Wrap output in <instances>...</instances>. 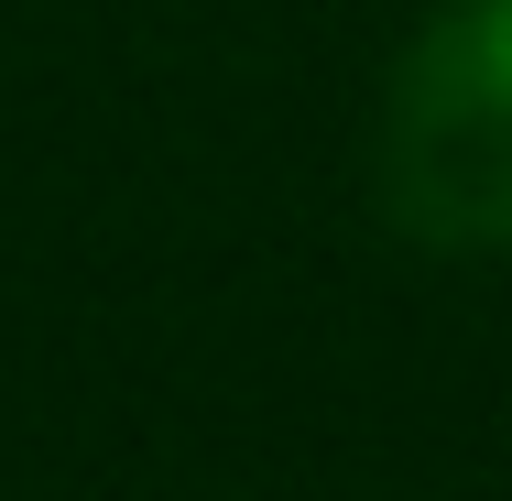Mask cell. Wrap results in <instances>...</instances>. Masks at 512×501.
Segmentation results:
<instances>
[{"label":"cell","instance_id":"cell-1","mask_svg":"<svg viewBox=\"0 0 512 501\" xmlns=\"http://www.w3.org/2000/svg\"><path fill=\"white\" fill-rule=\"evenodd\" d=\"M382 186L404 229L447 251L512 240V0H458L425 22V44L393 77Z\"/></svg>","mask_w":512,"mask_h":501}]
</instances>
